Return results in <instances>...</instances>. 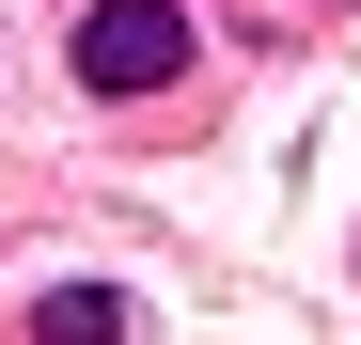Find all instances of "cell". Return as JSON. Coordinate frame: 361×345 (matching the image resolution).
<instances>
[{"label": "cell", "instance_id": "obj_1", "mask_svg": "<svg viewBox=\"0 0 361 345\" xmlns=\"http://www.w3.org/2000/svg\"><path fill=\"white\" fill-rule=\"evenodd\" d=\"M173 63H189V16H173V0H94L79 16V79L94 94H157Z\"/></svg>", "mask_w": 361, "mask_h": 345}, {"label": "cell", "instance_id": "obj_2", "mask_svg": "<svg viewBox=\"0 0 361 345\" xmlns=\"http://www.w3.org/2000/svg\"><path fill=\"white\" fill-rule=\"evenodd\" d=\"M32 345H126V299H110V282H63V299L32 314Z\"/></svg>", "mask_w": 361, "mask_h": 345}]
</instances>
